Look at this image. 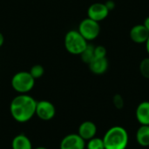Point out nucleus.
Returning <instances> with one entry per match:
<instances>
[{
	"label": "nucleus",
	"mask_w": 149,
	"mask_h": 149,
	"mask_svg": "<svg viewBox=\"0 0 149 149\" xmlns=\"http://www.w3.org/2000/svg\"><path fill=\"white\" fill-rule=\"evenodd\" d=\"M36 107L37 101L34 98L27 93L18 94L10 104V115L17 122L25 123L35 115Z\"/></svg>",
	"instance_id": "1"
},
{
	"label": "nucleus",
	"mask_w": 149,
	"mask_h": 149,
	"mask_svg": "<svg viewBox=\"0 0 149 149\" xmlns=\"http://www.w3.org/2000/svg\"><path fill=\"white\" fill-rule=\"evenodd\" d=\"M105 149H127L129 143L127 130L121 126L110 127L102 137Z\"/></svg>",
	"instance_id": "2"
},
{
	"label": "nucleus",
	"mask_w": 149,
	"mask_h": 149,
	"mask_svg": "<svg viewBox=\"0 0 149 149\" xmlns=\"http://www.w3.org/2000/svg\"><path fill=\"white\" fill-rule=\"evenodd\" d=\"M65 50L72 55H80L88 45V42L78 30L69 31L64 39Z\"/></svg>",
	"instance_id": "3"
},
{
	"label": "nucleus",
	"mask_w": 149,
	"mask_h": 149,
	"mask_svg": "<svg viewBox=\"0 0 149 149\" xmlns=\"http://www.w3.org/2000/svg\"><path fill=\"white\" fill-rule=\"evenodd\" d=\"M35 79L29 72L21 71L15 73L10 80L11 87L19 94H26L31 92L35 86Z\"/></svg>",
	"instance_id": "4"
},
{
	"label": "nucleus",
	"mask_w": 149,
	"mask_h": 149,
	"mask_svg": "<svg viewBox=\"0 0 149 149\" xmlns=\"http://www.w3.org/2000/svg\"><path fill=\"white\" fill-rule=\"evenodd\" d=\"M78 31L88 42L94 40L99 37L100 33V25L99 22L86 17L79 23Z\"/></svg>",
	"instance_id": "5"
},
{
	"label": "nucleus",
	"mask_w": 149,
	"mask_h": 149,
	"mask_svg": "<svg viewBox=\"0 0 149 149\" xmlns=\"http://www.w3.org/2000/svg\"><path fill=\"white\" fill-rule=\"evenodd\" d=\"M35 114L42 120H50L53 119L56 114L55 106L49 100L37 101Z\"/></svg>",
	"instance_id": "6"
},
{
	"label": "nucleus",
	"mask_w": 149,
	"mask_h": 149,
	"mask_svg": "<svg viewBox=\"0 0 149 149\" xmlns=\"http://www.w3.org/2000/svg\"><path fill=\"white\" fill-rule=\"evenodd\" d=\"M109 11L104 3H94L88 7L87 17L100 23L108 17Z\"/></svg>",
	"instance_id": "7"
},
{
	"label": "nucleus",
	"mask_w": 149,
	"mask_h": 149,
	"mask_svg": "<svg viewBox=\"0 0 149 149\" xmlns=\"http://www.w3.org/2000/svg\"><path fill=\"white\" fill-rule=\"evenodd\" d=\"M59 149H86V141L78 134H70L62 139Z\"/></svg>",
	"instance_id": "8"
},
{
	"label": "nucleus",
	"mask_w": 149,
	"mask_h": 149,
	"mask_svg": "<svg viewBox=\"0 0 149 149\" xmlns=\"http://www.w3.org/2000/svg\"><path fill=\"white\" fill-rule=\"evenodd\" d=\"M129 36L131 40L135 44H145L149 37V31L143 24H136L130 30Z\"/></svg>",
	"instance_id": "9"
},
{
	"label": "nucleus",
	"mask_w": 149,
	"mask_h": 149,
	"mask_svg": "<svg viewBox=\"0 0 149 149\" xmlns=\"http://www.w3.org/2000/svg\"><path fill=\"white\" fill-rule=\"evenodd\" d=\"M97 126L94 122L91 120H86L79 125L78 129V134L84 141H86L95 137L97 134Z\"/></svg>",
	"instance_id": "10"
},
{
	"label": "nucleus",
	"mask_w": 149,
	"mask_h": 149,
	"mask_svg": "<svg viewBox=\"0 0 149 149\" xmlns=\"http://www.w3.org/2000/svg\"><path fill=\"white\" fill-rule=\"evenodd\" d=\"M90 71L96 74H104L108 69V60L107 58H93V59L88 64Z\"/></svg>",
	"instance_id": "11"
},
{
	"label": "nucleus",
	"mask_w": 149,
	"mask_h": 149,
	"mask_svg": "<svg viewBox=\"0 0 149 149\" xmlns=\"http://www.w3.org/2000/svg\"><path fill=\"white\" fill-rule=\"evenodd\" d=\"M135 117L141 125L149 126V101H142L137 106Z\"/></svg>",
	"instance_id": "12"
},
{
	"label": "nucleus",
	"mask_w": 149,
	"mask_h": 149,
	"mask_svg": "<svg viewBox=\"0 0 149 149\" xmlns=\"http://www.w3.org/2000/svg\"><path fill=\"white\" fill-rule=\"evenodd\" d=\"M137 143L142 148L149 147V126L141 125L135 134Z\"/></svg>",
	"instance_id": "13"
},
{
	"label": "nucleus",
	"mask_w": 149,
	"mask_h": 149,
	"mask_svg": "<svg viewBox=\"0 0 149 149\" xmlns=\"http://www.w3.org/2000/svg\"><path fill=\"white\" fill-rule=\"evenodd\" d=\"M12 149H33L31 140L24 134L16 135L11 141Z\"/></svg>",
	"instance_id": "14"
},
{
	"label": "nucleus",
	"mask_w": 149,
	"mask_h": 149,
	"mask_svg": "<svg viewBox=\"0 0 149 149\" xmlns=\"http://www.w3.org/2000/svg\"><path fill=\"white\" fill-rule=\"evenodd\" d=\"M79 56L81 58V60L84 63L88 65L94 58V46L93 45L88 44L87 47L85 49V51Z\"/></svg>",
	"instance_id": "15"
},
{
	"label": "nucleus",
	"mask_w": 149,
	"mask_h": 149,
	"mask_svg": "<svg viewBox=\"0 0 149 149\" xmlns=\"http://www.w3.org/2000/svg\"><path fill=\"white\" fill-rule=\"evenodd\" d=\"M86 149H105V145L102 138L100 137H93L91 140L87 141V143H86Z\"/></svg>",
	"instance_id": "16"
},
{
	"label": "nucleus",
	"mask_w": 149,
	"mask_h": 149,
	"mask_svg": "<svg viewBox=\"0 0 149 149\" xmlns=\"http://www.w3.org/2000/svg\"><path fill=\"white\" fill-rule=\"evenodd\" d=\"M29 72L31 73V75L35 79H40V78L44 75V73H45V69H44V67H43L41 65H34L31 68V70H30Z\"/></svg>",
	"instance_id": "17"
},
{
	"label": "nucleus",
	"mask_w": 149,
	"mask_h": 149,
	"mask_svg": "<svg viewBox=\"0 0 149 149\" xmlns=\"http://www.w3.org/2000/svg\"><path fill=\"white\" fill-rule=\"evenodd\" d=\"M140 72L145 79H149V58L141 60L140 64Z\"/></svg>",
	"instance_id": "18"
},
{
	"label": "nucleus",
	"mask_w": 149,
	"mask_h": 149,
	"mask_svg": "<svg viewBox=\"0 0 149 149\" xmlns=\"http://www.w3.org/2000/svg\"><path fill=\"white\" fill-rule=\"evenodd\" d=\"M113 104L117 109H122L124 107V99L120 94H115L113 97Z\"/></svg>",
	"instance_id": "19"
},
{
	"label": "nucleus",
	"mask_w": 149,
	"mask_h": 149,
	"mask_svg": "<svg viewBox=\"0 0 149 149\" xmlns=\"http://www.w3.org/2000/svg\"><path fill=\"white\" fill-rule=\"evenodd\" d=\"M94 57L95 58H107V49L103 45L94 46Z\"/></svg>",
	"instance_id": "20"
},
{
	"label": "nucleus",
	"mask_w": 149,
	"mask_h": 149,
	"mask_svg": "<svg viewBox=\"0 0 149 149\" xmlns=\"http://www.w3.org/2000/svg\"><path fill=\"white\" fill-rule=\"evenodd\" d=\"M105 4L107 5V7L108 8V10H113V9L115 7V3H114L113 0H108L107 2H106V3H105Z\"/></svg>",
	"instance_id": "21"
},
{
	"label": "nucleus",
	"mask_w": 149,
	"mask_h": 149,
	"mask_svg": "<svg viewBox=\"0 0 149 149\" xmlns=\"http://www.w3.org/2000/svg\"><path fill=\"white\" fill-rule=\"evenodd\" d=\"M143 25L146 27V29H147V30L149 31V17H148L144 20Z\"/></svg>",
	"instance_id": "22"
},
{
	"label": "nucleus",
	"mask_w": 149,
	"mask_h": 149,
	"mask_svg": "<svg viewBox=\"0 0 149 149\" xmlns=\"http://www.w3.org/2000/svg\"><path fill=\"white\" fill-rule=\"evenodd\" d=\"M3 43H4V37H3V33L0 32V47L3 45Z\"/></svg>",
	"instance_id": "23"
},
{
	"label": "nucleus",
	"mask_w": 149,
	"mask_h": 149,
	"mask_svg": "<svg viewBox=\"0 0 149 149\" xmlns=\"http://www.w3.org/2000/svg\"><path fill=\"white\" fill-rule=\"evenodd\" d=\"M145 45H146V50H147V52H148V53L149 55V37L148 38V40H147V42L145 43Z\"/></svg>",
	"instance_id": "24"
},
{
	"label": "nucleus",
	"mask_w": 149,
	"mask_h": 149,
	"mask_svg": "<svg viewBox=\"0 0 149 149\" xmlns=\"http://www.w3.org/2000/svg\"><path fill=\"white\" fill-rule=\"evenodd\" d=\"M35 149H48V148H45V147H38V148H36Z\"/></svg>",
	"instance_id": "25"
}]
</instances>
